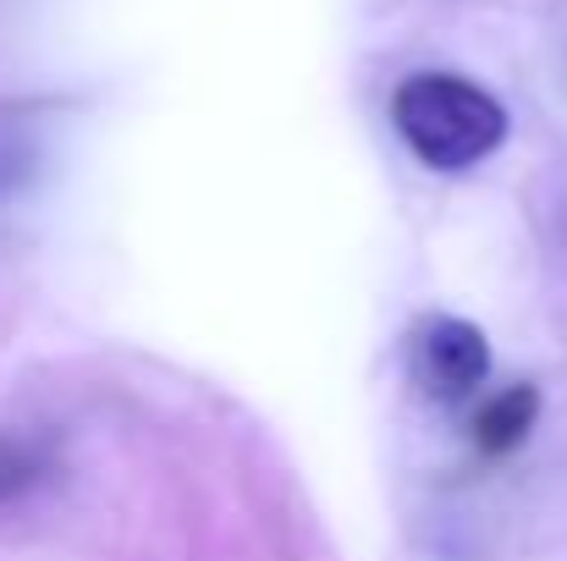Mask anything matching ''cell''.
<instances>
[{"mask_svg":"<svg viewBox=\"0 0 567 561\" xmlns=\"http://www.w3.org/2000/svg\"><path fill=\"white\" fill-rule=\"evenodd\" d=\"M413 364H419V380L430 385V396L457 402L474 385H485V374H491V342H485V331L474 320L435 314L413 336Z\"/></svg>","mask_w":567,"mask_h":561,"instance_id":"2","label":"cell"},{"mask_svg":"<svg viewBox=\"0 0 567 561\" xmlns=\"http://www.w3.org/2000/svg\"><path fill=\"white\" fill-rule=\"evenodd\" d=\"M391 127L430 172H468L507 144V105L463 72H413L391 89Z\"/></svg>","mask_w":567,"mask_h":561,"instance_id":"1","label":"cell"},{"mask_svg":"<svg viewBox=\"0 0 567 561\" xmlns=\"http://www.w3.org/2000/svg\"><path fill=\"white\" fill-rule=\"evenodd\" d=\"M39 474H44V457L28 440H0V501L17 496V490H28Z\"/></svg>","mask_w":567,"mask_h":561,"instance_id":"5","label":"cell"},{"mask_svg":"<svg viewBox=\"0 0 567 561\" xmlns=\"http://www.w3.org/2000/svg\"><path fill=\"white\" fill-rule=\"evenodd\" d=\"M33 166H39V149L17 127H0V204L17 198V187L33 177Z\"/></svg>","mask_w":567,"mask_h":561,"instance_id":"4","label":"cell"},{"mask_svg":"<svg viewBox=\"0 0 567 561\" xmlns=\"http://www.w3.org/2000/svg\"><path fill=\"white\" fill-rule=\"evenodd\" d=\"M535 418H540V391H535V385H507V391H496V396L480 407L474 440H480L485 457H507V451H518V446L529 440Z\"/></svg>","mask_w":567,"mask_h":561,"instance_id":"3","label":"cell"}]
</instances>
